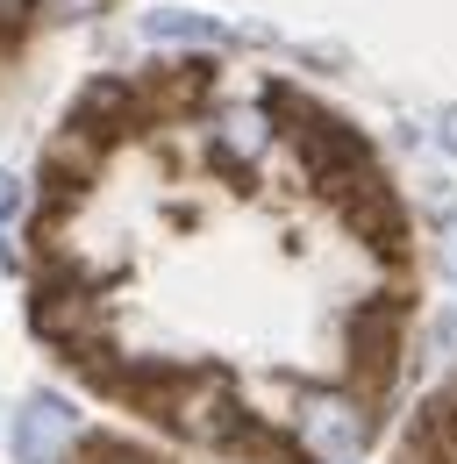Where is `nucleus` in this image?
Instances as JSON below:
<instances>
[{
	"instance_id": "1",
	"label": "nucleus",
	"mask_w": 457,
	"mask_h": 464,
	"mask_svg": "<svg viewBox=\"0 0 457 464\" xmlns=\"http://www.w3.org/2000/svg\"><path fill=\"white\" fill-rule=\"evenodd\" d=\"M293 443H300L307 464H357L365 443H372V421H365V407L350 401V393L315 386V393L293 401Z\"/></svg>"
},
{
	"instance_id": "2",
	"label": "nucleus",
	"mask_w": 457,
	"mask_h": 464,
	"mask_svg": "<svg viewBox=\"0 0 457 464\" xmlns=\"http://www.w3.org/2000/svg\"><path fill=\"white\" fill-rule=\"evenodd\" d=\"M72 436H79V414L64 401H51V393H36L15 414V464H57Z\"/></svg>"
},
{
	"instance_id": "3",
	"label": "nucleus",
	"mask_w": 457,
	"mask_h": 464,
	"mask_svg": "<svg viewBox=\"0 0 457 464\" xmlns=\"http://www.w3.org/2000/svg\"><path fill=\"white\" fill-rule=\"evenodd\" d=\"M143 36H151V44H193V51H222L228 44L222 22L186 14V7H151V14H143Z\"/></svg>"
},
{
	"instance_id": "4",
	"label": "nucleus",
	"mask_w": 457,
	"mask_h": 464,
	"mask_svg": "<svg viewBox=\"0 0 457 464\" xmlns=\"http://www.w3.org/2000/svg\"><path fill=\"white\" fill-rule=\"evenodd\" d=\"M215 143H222L236 165H258V158H265V143H272V121L258 115V108H228V115L215 121Z\"/></svg>"
},
{
	"instance_id": "5",
	"label": "nucleus",
	"mask_w": 457,
	"mask_h": 464,
	"mask_svg": "<svg viewBox=\"0 0 457 464\" xmlns=\"http://www.w3.org/2000/svg\"><path fill=\"white\" fill-rule=\"evenodd\" d=\"M422 208H429V215H457V172L451 165L422 172Z\"/></svg>"
},
{
	"instance_id": "6",
	"label": "nucleus",
	"mask_w": 457,
	"mask_h": 464,
	"mask_svg": "<svg viewBox=\"0 0 457 464\" xmlns=\"http://www.w3.org/2000/svg\"><path fill=\"white\" fill-rule=\"evenodd\" d=\"M15 215H22V179H15V172H0V229H7Z\"/></svg>"
},
{
	"instance_id": "7",
	"label": "nucleus",
	"mask_w": 457,
	"mask_h": 464,
	"mask_svg": "<svg viewBox=\"0 0 457 464\" xmlns=\"http://www.w3.org/2000/svg\"><path fill=\"white\" fill-rule=\"evenodd\" d=\"M443 286L457 293V222H451V236H443Z\"/></svg>"
},
{
	"instance_id": "8",
	"label": "nucleus",
	"mask_w": 457,
	"mask_h": 464,
	"mask_svg": "<svg viewBox=\"0 0 457 464\" xmlns=\"http://www.w3.org/2000/svg\"><path fill=\"white\" fill-rule=\"evenodd\" d=\"M436 143H443V150L457 158V108H451V115H436Z\"/></svg>"
},
{
	"instance_id": "9",
	"label": "nucleus",
	"mask_w": 457,
	"mask_h": 464,
	"mask_svg": "<svg viewBox=\"0 0 457 464\" xmlns=\"http://www.w3.org/2000/svg\"><path fill=\"white\" fill-rule=\"evenodd\" d=\"M0 272H7V279L22 272V257H15V243H7V229H0Z\"/></svg>"
},
{
	"instance_id": "10",
	"label": "nucleus",
	"mask_w": 457,
	"mask_h": 464,
	"mask_svg": "<svg viewBox=\"0 0 457 464\" xmlns=\"http://www.w3.org/2000/svg\"><path fill=\"white\" fill-rule=\"evenodd\" d=\"M0 14H7V22H15V14H29V0H0Z\"/></svg>"
}]
</instances>
